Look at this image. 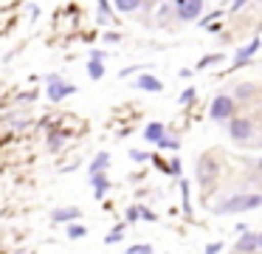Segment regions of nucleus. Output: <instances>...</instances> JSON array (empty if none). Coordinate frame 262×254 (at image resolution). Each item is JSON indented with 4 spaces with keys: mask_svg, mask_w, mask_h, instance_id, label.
Here are the masks:
<instances>
[{
    "mask_svg": "<svg viewBox=\"0 0 262 254\" xmlns=\"http://www.w3.org/2000/svg\"><path fill=\"white\" fill-rule=\"evenodd\" d=\"M262 206V195H234L214 206V214H234V212H248V209Z\"/></svg>",
    "mask_w": 262,
    "mask_h": 254,
    "instance_id": "f257e3e1",
    "label": "nucleus"
},
{
    "mask_svg": "<svg viewBox=\"0 0 262 254\" xmlns=\"http://www.w3.org/2000/svg\"><path fill=\"white\" fill-rule=\"evenodd\" d=\"M71 93H76V85L65 82L59 73H51V76H48V99L51 102H62L65 96H71Z\"/></svg>",
    "mask_w": 262,
    "mask_h": 254,
    "instance_id": "f03ea898",
    "label": "nucleus"
},
{
    "mask_svg": "<svg viewBox=\"0 0 262 254\" xmlns=\"http://www.w3.org/2000/svg\"><path fill=\"white\" fill-rule=\"evenodd\" d=\"M211 119L214 122H226V119H231V113H234V99L231 96H214V102H211Z\"/></svg>",
    "mask_w": 262,
    "mask_h": 254,
    "instance_id": "7ed1b4c3",
    "label": "nucleus"
},
{
    "mask_svg": "<svg viewBox=\"0 0 262 254\" xmlns=\"http://www.w3.org/2000/svg\"><path fill=\"white\" fill-rule=\"evenodd\" d=\"M200 11H203V0H181V3H178V17H181L183 23L198 20Z\"/></svg>",
    "mask_w": 262,
    "mask_h": 254,
    "instance_id": "20e7f679",
    "label": "nucleus"
},
{
    "mask_svg": "<svg viewBox=\"0 0 262 254\" xmlns=\"http://www.w3.org/2000/svg\"><path fill=\"white\" fill-rule=\"evenodd\" d=\"M228 133H231V139L245 141L251 133H254V127H251L248 119H231V122H228Z\"/></svg>",
    "mask_w": 262,
    "mask_h": 254,
    "instance_id": "39448f33",
    "label": "nucleus"
},
{
    "mask_svg": "<svg viewBox=\"0 0 262 254\" xmlns=\"http://www.w3.org/2000/svg\"><path fill=\"white\" fill-rule=\"evenodd\" d=\"M214 175H217V164L211 161V158H200L198 161V178H200V184H211L214 181Z\"/></svg>",
    "mask_w": 262,
    "mask_h": 254,
    "instance_id": "423d86ee",
    "label": "nucleus"
},
{
    "mask_svg": "<svg viewBox=\"0 0 262 254\" xmlns=\"http://www.w3.org/2000/svg\"><path fill=\"white\" fill-rule=\"evenodd\" d=\"M136 88L138 90H147V93H161L164 85H161V79H155L152 73H141V76L136 79Z\"/></svg>",
    "mask_w": 262,
    "mask_h": 254,
    "instance_id": "0eeeda50",
    "label": "nucleus"
},
{
    "mask_svg": "<svg viewBox=\"0 0 262 254\" xmlns=\"http://www.w3.org/2000/svg\"><path fill=\"white\" fill-rule=\"evenodd\" d=\"M237 251H243V254H251V251H256V235L254 231H243L239 235V240H237Z\"/></svg>",
    "mask_w": 262,
    "mask_h": 254,
    "instance_id": "6e6552de",
    "label": "nucleus"
},
{
    "mask_svg": "<svg viewBox=\"0 0 262 254\" xmlns=\"http://www.w3.org/2000/svg\"><path fill=\"white\" fill-rule=\"evenodd\" d=\"M91 184H93V195H96V198H104L110 181H107V175H104V172H93V175H91Z\"/></svg>",
    "mask_w": 262,
    "mask_h": 254,
    "instance_id": "1a4fd4ad",
    "label": "nucleus"
},
{
    "mask_svg": "<svg viewBox=\"0 0 262 254\" xmlns=\"http://www.w3.org/2000/svg\"><path fill=\"white\" fill-rule=\"evenodd\" d=\"M259 45H262V43H259V37H254L248 45H243V48L237 51V65H243V62L248 60V56H254L256 51H259Z\"/></svg>",
    "mask_w": 262,
    "mask_h": 254,
    "instance_id": "9d476101",
    "label": "nucleus"
},
{
    "mask_svg": "<svg viewBox=\"0 0 262 254\" xmlns=\"http://www.w3.org/2000/svg\"><path fill=\"white\" fill-rule=\"evenodd\" d=\"M79 214H82V212H79L76 206H68V209H57V212H54L51 218L57 220V223H62V220H76Z\"/></svg>",
    "mask_w": 262,
    "mask_h": 254,
    "instance_id": "9b49d317",
    "label": "nucleus"
},
{
    "mask_svg": "<svg viewBox=\"0 0 262 254\" xmlns=\"http://www.w3.org/2000/svg\"><path fill=\"white\" fill-rule=\"evenodd\" d=\"M161 135H164V124H161V122L147 124V130H144V139H147V141H158Z\"/></svg>",
    "mask_w": 262,
    "mask_h": 254,
    "instance_id": "f8f14e48",
    "label": "nucleus"
},
{
    "mask_svg": "<svg viewBox=\"0 0 262 254\" xmlns=\"http://www.w3.org/2000/svg\"><path fill=\"white\" fill-rule=\"evenodd\" d=\"M107 164H110V155H107V152H99V155L91 161V175L93 172H104V169H107Z\"/></svg>",
    "mask_w": 262,
    "mask_h": 254,
    "instance_id": "ddd939ff",
    "label": "nucleus"
},
{
    "mask_svg": "<svg viewBox=\"0 0 262 254\" xmlns=\"http://www.w3.org/2000/svg\"><path fill=\"white\" fill-rule=\"evenodd\" d=\"M116 11H124V14H130V11H136L138 6H141V0H113Z\"/></svg>",
    "mask_w": 262,
    "mask_h": 254,
    "instance_id": "4468645a",
    "label": "nucleus"
},
{
    "mask_svg": "<svg viewBox=\"0 0 262 254\" xmlns=\"http://www.w3.org/2000/svg\"><path fill=\"white\" fill-rule=\"evenodd\" d=\"M88 76H91V79H102L104 76L102 60H91V62H88Z\"/></svg>",
    "mask_w": 262,
    "mask_h": 254,
    "instance_id": "2eb2a0df",
    "label": "nucleus"
},
{
    "mask_svg": "<svg viewBox=\"0 0 262 254\" xmlns=\"http://www.w3.org/2000/svg\"><path fill=\"white\" fill-rule=\"evenodd\" d=\"M85 235H88L85 226H74V223L68 226V237H71V240H79V237H85Z\"/></svg>",
    "mask_w": 262,
    "mask_h": 254,
    "instance_id": "dca6fc26",
    "label": "nucleus"
},
{
    "mask_svg": "<svg viewBox=\"0 0 262 254\" xmlns=\"http://www.w3.org/2000/svg\"><path fill=\"white\" fill-rule=\"evenodd\" d=\"M99 23H110V6H107V0H99Z\"/></svg>",
    "mask_w": 262,
    "mask_h": 254,
    "instance_id": "f3484780",
    "label": "nucleus"
},
{
    "mask_svg": "<svg viewBox=\"0 0 262 254\" xmlns=\"http://www.w3.org/2000/svg\"><path fill=\"white\" fill-rule=\"evenodd\" d=\"M223 60V54H211V56H203V60L198 62V68H209V65H217V62Z\"/></svg>",
    "mask_w": 262,
    "mask_h": 254,
    "instance_id": "a211bd4d",
    "label": "nucleus"
},
{
    "mask_svg": "<svg viewBox=\"0 0 262 254\" xmlns=\"http://www.w3.org/2000/svg\"><path fill=\"white\" fill-rule=\"evenodd\" d=\"M181 195H183V209H186V214H192V206H189V184L186 181H181Z\"/></svg>",
    "mask_w": 262,
    "mask_h": 254,
    "instance_id": "6ab92c4d",
    "label": "nucleus"
},
{
    "mask_svg": "<svg viewBox=\"0 0 262 254\" xmlns=\"http://www.w3.org/2000/svg\"><path fill=\"white\" fill-rule=\"evenodd\" d=\"M164 135H166V133H164ZM164 135H161V139L155 141V144H161L164 150H178V139H164Z\"/></svg>",
    "mask_w": 262,
    "mask_h": 254,
    "instance_id": "aec40b11",
    "label": "nucleus"
},
{
    "mask_svg": "<svg viewBox=\"0 0 262 254\" xmlns=\"http://www.w3.org/2000/svg\"><path fill=\"white\" fill-rule=\"evenodd\" d=\"M127 254H152V246H147V243H141V246H133V248H127Z\"/></svg>",
    "mask_w": 262,
    "mask_h": 254,
    "instance_id": "412c9836",
    "label": "nucleus"
},
{
    "mask_svg": "<svg viewBox=\"0 0 262 254\" xmlns=\"http://www.w3.org/2000/svg\"><path fill=\"white\" fill-rule=\"evenodd\" d=\"M251 93H254V85H239L237 88V99H248Z\"/></svg>",
    "mask_w": 262,
    "mask_h": 254,
    "instance_id": "4be33fe9",
    "label": "nucleus"
},
{
    "mask_svg": "<svg viewBox=\"0 0 262 254\" xmlns=\"http://www.w3.org/2000/svg\"><path fill=\"white\" fill-rule=\"evenodd\" d=\"M192 99H194V88H186V90L181 93V105H189Z\"/></svg>",
    "mask_w": 262,
    "mask_h": 254,
    "instance_id": "5701e85b",
    "label": "nucleus"
},
{
    "mask_svg": "<svg viewBox=\"0 0 262 254\" xmlns=\"http://www.w3.org/2000/svg\"><path fill=\"white\" fill-rule=\"evenodd\" d=\"M130 158H133V161H147V152H141V150H130Z\"/></svg>",
    "mask_w": 262,
    "mask_h": 254,
    "instance_id": "b1692460",
    "label": "nucleus"
},
{
    "mask_svg": "<svg viewBox=\"0 0 262 254\" xmlns=\"http://www.w3.org/2000/svg\"><path fill=\"white\" fill-rule=\"evenodd\" d=\"M121 235H124V229L119 226L116 231H110V235H107V243H116V240H121Z\"/></svg>",
    "mask_w": 262,
    "mask_h": 254,
    "instance_id": "393cba45",
    "label": "nucleus"
},
{
    "mask_svg": "<svg viewBox=\"0 0 262 254\" xmlns=\"http://www.w3.org/2000/svg\"><path fill=\"white\" fill-rule=\"evenodd\" d=\"M220 248H223V243H209V246H206V254H220Z\"/></svg>",
    "mask_w": 262,
    "mask_h": 254,
    "instance_id": "a878e982",
    "label": "nucleus"
},
{
    "mask_svg": "<svg viewBox=\"0 0 262 254\" xmlns=\"http://www.w3.org/2000/svg\"><path fill=\"white\" fill-rule=\"evenodd\" d=\"M245 3H248V0H234V3H231V11H239Z\"/></svg>",
    "mask_w": 262,
    "mask_h": 254,
    "instance_id": "bb28decb",
    "label": "nucleus"
},
{
    "mask_svg": "<svg viewBox=\"0 0 262 254\" xmlns=\"http://www.w3.org/2000/svg\"><path fill=\"white\" fill-rule=\"evenodd\" d=\"M138 214H141V218H147V220H152V218H155V214L149 212V209H138Z\"/></svg>",
    "mask_w": 262,
    "mask_h": 254,
    "instance_id": "cd10ccee",
    "label": "nucleus"
},
{
    "mask_svg": "<svg viewBox=\"0 0 262 254\" xmlns=\"http://www.w3.org/2000/svg\"><path fill=\"white\" fill-rule=\"evenodd\" d=\"M169 169H172V172L178 175V172H181V161H178V158H175V161H172V167H169Z\"/></svg>",
    "mask_w": 262,
    "mask_h": 254,
    "instance_id": "c85d7f7f",
    "label": "nucleus"
},
{
    "mask_svg": "<svg viewBox=\"0 0 262 254\" xmlns=\"http://www.w3.org/2000/svg\"><path fill=\"white\" fill-rule=\"evenodd\" d=\"M256 248H262V235H256Z\"/></svg>",
    "mask_w": 262,
    "mask_h": 254,
    "instance_id": "c756f323",
    "label": "nucleus"
},
{
    "mask_svg": "<svg viewBox=\"0 0 262 254\" xmlns=\"http://www.w3.org/2000/svg\"><path fill=\"white\" fill-rule=\"evenodd\" d=\"M259 169H262V158H259Z\"/></svg>",
    "mask_w": 262,
    "mask_h": 254,
    "instance_id": "7c9ffc66",
    "label": "nucleus"
}]
</instances>
